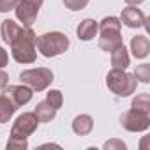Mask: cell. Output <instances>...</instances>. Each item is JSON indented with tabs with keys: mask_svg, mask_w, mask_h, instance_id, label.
<instances>
[{
	"mask_svg": "<svg viewBox=\"0 0 150 150\" xmlns=\"http://www.w3.org/2000/svg\"><path fill=\"white\" fill-rule=\"evenodd\" d=\"M16 110L18 108L13 104V101L6 94L0 96V124H7L13 118V115L16 113Z\"/></svg>",
	"mask_w": 150,
	"mask_h": 150,
	"instance_id": "cell-15",
	"label": "cell"
},
{
	"mask_svg": "<svg viewBox=\"0 0 150 150\" xmlns=\"http://www.w3.org/2000/svg\"><path fill=\"white\" fill-rule=\"evenodd\" d=\"M7 150H25L28 146L27 139H20V138H9L7 139Z\"/></svg>",
	"mask_w": 150,
	"mask_h": 150,
	"instance_id": "cell-22",
	"label": "cell"
},
{
	"mask_svg": "<svg viewBox=\"0 0 150 150\" xmlns=\"http://www.w3.org/2000/svg\"><path fill=\"white\" fill-rule=\"evenodd\" d=\"M122 23L117 16H106L101 23H99V48L111 53L115 48L122 46Z\"/></svg>",
	"mask_w": 150,
	"mask_h": 150,
	"instance_id": "cell-2",
	"label": "cell"
},
{
	"mask_svg": "<svg viewBox=\"0 0 150 150\" xmlns=\"http://www.w3.org/2000/svg\"><path fill=\"white\" fill-rule=\"evenodd\" d=\"M34 113H35V117H37L39 122H51L55 118V115H57V110L48 101H41V103H37Z\"/></svg>",
	"mask_w": 150,
	"mask_h": 150,
	"instance_id": "cell-17",
	"label": "cell"
},
{
	"mask_svg": "<svg viewBox=\"0 0 150 150\" xmlns=\"http://www.w3.org/2000/svg\"><path fill=\"white\" fill-rule=\"evenodd\" d=\"M69 11H81L88 6V0H62Z\"/></svg>",
	"mask_w": 150,
	"mask_h": 150,
	"instance_id": "cell-21",
	"label": "cell"
},
{
	"mask_svg": "<svg viewBox=\"0 0 150 150\" xmlns=\"http://www.w3.org/2000/svg\"><path fill=\"white\" fill-rule=\"evenodd\" d=\"M35 32L32 27H23L21 32L9 42L11 55L18 64H34L37 58V48H35Z\"/></svg>",
	"mask_w": 150,
	"mask_h": 150,
	"instance_id": "cell-1",
	"label": "cell"
},
{
	"mask_svg": "<svg viewBox=\"0 0 150 150\" xmlns=\"http://www.w3.org/2000/svg\"><path fill=\"white\" fill-rule=\"evenodd\" d=\"M131 65V57L125 46H118L111 51V69H127Z\"/></svg>",
	"mask_w": 150,
	"mask_h": 150,
	"instance_id": "cell-14",
	"label": "cell"
},
{
	"mask_svg": "<svg viewBox=\"0 0 150 150\" xmlns=\"http://www.w3.org/2000/svg\"><path fill=\"white\" fill-rule=\"evenodd\" d=\"M104 148L106 150H125L127 145L122 141V139H108L104 143Z\"/></svg>",
	"mask_w": 150,
	"mask_h": 150,
	"instance_id": "cell-23",
	"label": "cell"
},
{
	"mask_svg": "<svg viewBox=\"0 0 150 150\" xmlns=\"http://www.w3.org/2000/svg\"><path fill=\"white\" fill-rule=\"evenodd\" d=\"M97 30H99V23L92 18H85L76 27V35L80 41H92L97 35Z\"/></svg>",
	"mask_w": 150,
	"mask_h": 150,
	"instance_id": "cell-11",
	"label": "cell"
},
{
	"mask_svg": "<svg viewBox=\"0 0 150 150\" xmlns=\"http://www.w3.org/2000/svg\"><path fill=\"white\" fill-rule=\"evenodd\" d=\"M69 37L62 32H46L35 37V48L46 58H53L65 53L69 50Z\"/></svg>",
	"mask_w": 150,
	"mask_h": 150,
	"instance_id": "cell-3",
	"label": "cell"
},
{
	"mask_svg": "<svg viewBox=\"0 0 150 150\" xmlns=\"http://www.w3.org/2000/svg\"><path fill=\"white\" fill-rule=\"evenodd\" d=\"M21 28H23V25H18L14 20H4V21H2V28H0L4 42L9 44V42L21 32Z\"/></svg>",
	"mask_w": 150,
	"mask_h": 150,
	"instance_id": "cell-16",
	"label": "cell"
},
{
	"mask_svg": "<svg viewBox=\"0 0 150 150\" xmlns=\"http://www.w3.org/2000/svg\"><path fill=\"white\" fill-rule=\"evenodd\" d=\"M37 125H39V120H37L35 113L34 111H25L14 120V124L11 127V138L27 139L30 134H34L37 131Z\"/></svg>",
	"mask_w": 150,
	"mask_h": 150,
	"instance_id": "cell-7",
	"label": "cell"
},
{
	"mask_svg": "<svg viewBox=\"0 0 150 150\" xmlns=\"http://www.w3.org/2000/svg\"><path fill=\"white\" fill-rule=\"evenodd\" d=\"M4 94L13 101V104L16 108H21L25 104H28L32 101V96H34V90L27 85H11V87H6Z\"/></svg>",
	"mask_w": 150,
	"mask_h": 150,
	"instance_id": "cell-9",
	"label": "cell"
},
{
	"mask_svg": "<svg viewBox=\"0 0 150 150\" xmlns=\"http://www.w3.org/2000/svg\"><path fill=\"white\" fill-rule=\"evenodd\" d=\"M124 2H125L127 6H139V4L145 2V0H124Z\"/></svg>",
	"mask_w": 150,
	"mask_h": 150,
	"instance_id": "cell-27",
	"label": "cell"
},
{
	"mask_svg": "<svg viewBox=\"0 0 150 150\" xmlns=\"http://www.w3.org/2000/svg\"><path fill=\"white\" fill-rule=\"evenodd\" d=\"M120 124L129 132H145L150 127V113L131 108L120 118Z\"/></svg>",
	"mask_w": 150,
	"mask_h": 150,
	"instance_id": "cell-6",
	"label": "cell"
},
{
	"mask_svg": "<svg viewBox=\"0 0 150 150\" xmlns=\"http://www.w3.org/2000/svg\"><path fill=\"white\" fill-rule=\"evenodd\" d=\"M134 78L141 83H150V65L148 64H139L134 69Z\"/></svg>",
	"mask_w": 150,
	"mask_h": 150,
	"instance_id": "cell-20",
	"label": "cell"
},
{
	"mask_svg": "<svg viewBox=\"0 0 150 150\" xmlns=\"http://www.w3.org/2000/svg\"><path fill=\"white\" fill-rule=\"evenodd\" d=\"M42 2L44 0H18V4L14 7L18 21L23 27H32L37 20V14H39Z\"/></svg>",
	"mask_w": 150,
	"mask_h": 150,
	"instance_id": "cell-8",
	"label": "cell"
},
{
	"mask_svg": "<svg viewBox=\"0 0 150 150\" xmlns=\"http://www.w3.org/2000/svg\"><path fill=\"white\" fill-rule=\"evenodd\" d=\"M94 129V120L90 115H78V117H74L72 120V131L74 134H78V136H88Z\"/></svg>",
	"mask_w": 150,
	"mask_h": 150,
	"instance_id": "cell-13",
	"label": "cell"
},
{
	"mask_svg": "<svg viewBox=\"0 0 150 150\" xmlns=\"http://www.w3.org/2000/svg\"><path fill=\"white\" fill-rule=\"evenodd\" d=\"M118 20H120V23H124L129 28H141L146 23V18H145L143 11L138 9L136 6H127L125 9H122V14H120Z\"/></svg>",
	"mask_w": 150,
	"mask_h": 150,
	"instance_id": "cell-10",
	"label": "cell"
},
{
	"mask_svg": "<svg viewBox=\"0 0 150 150\" xmlns=\"http://www.w3.org/2000/svg\"><path fill=\"white\" fill-rule=\"evenodd\" d=\"M18 0H0V13H9L14 11Z\"/></svg>",
	"mask_w": 150,
	"mask_h": 150,
	"instance_id": "cell-24",
	"label": "cell"
},
{
	"mask_svg": "<svg viewBox=\"0 0 150 150\" xmlns=\"http://www.w3.org/2000/svg\"><path fill=\"white\" fill-rule=\"evenodd\" d=\"M131 53L134 58H146L150 53V41L146 35H134L131 39Z\"/></svg>",
	"mask_w": 150,
	"mask_h": 150,
	"instance_id": "cell-12",
	"label": "cell"
},
{
	"mask_svg": "<svg viewBox=\"0 0 150 150\" xmlns=\"http://www.w3.org/2000/svg\"><path fill=\"white\" fill-rule=\"evenodd\" d=\"M20 80L23 85L30 87L34 92H44L53 81V72L51 69H46V67L25 69L20 72Z\"/></svg>",
	"mask_w": 150,
	"mask_h": 150,
	"instance_id": "cell-5",
	"label": "cell"
},
{
	"mask_svg": "<svg viewBox=\"0 0 150 150\" xmlns=\"http://www.w3.org/2000/svg\"><path fill=\"white\" fill-rule=\"evenodd\" d=\"M7 85H9V74L4 69H0V90H4Z\"/></svg>",
	"mask_w": 150,
	"mask_h": 150,
	"instance_id": "cell-26",
	"label": "cell"
},
{
	"mask_svg": "<svg viewBox=\"0 0 150 150\" xmlns=\"http://www.w3.org/2000/svg\"><path fill=\"white\" fill-rule=\"evenodd\" d=\"M7 64H9V53L0 46V69H4Z\"/></svg>",
	"mask_w": 150,
	"mask_h": 150,
	"instance_id": "cell-25",
	"label": "cell"
},
{
	"mask_svg": "<svg viewBox=\"0 0 150 150\" xmlns=\"http://www.w3.org/2000/svg\"><path fill=\"white\" fill-rule=\"evenodd\" d=\"M131 108L139 110V111H146V113H150V96H148L146 92H145V94H138V96L132 99Z\"/></svg>",
	"mask_w": 150,
	"mask_h": 150,
	"instance_id": "cell-18",
	"label": "cell"
},
{
	"mask_svg": "<svg viewBox=\"0 0 150 150\" xmlns=\"http://www.w3.org/2000/svg\"><path fill=\"white\" fill-rule=\"evenodd\" d=\"M106 85L115 96L129 97L136 92L138 80L134 78V74L125 72V69H111L106 76Z\"/></svg>",
	"mask_w": 150,
	"mask_h": 150,
	"instance_id": "cell-4",
	"label": "cell"
},
{
	"mask_svg": "<svg viewBox=\"0 0 150 150\" xmlns=\"http://www.w3.org/2000/svg\"><path fill=\"white\" fill-rule=\"evenodd\" d=\"M46 101L58 111L60 108H62V104H64V96H62V92L60 90H57V88H51V90H48V94H46Z\"/></svg>",
	"mask_w": 150,
	"mask_h": 150,
	"instance_id": "cell-19",
	"label": "cell"
}]
</instances>
